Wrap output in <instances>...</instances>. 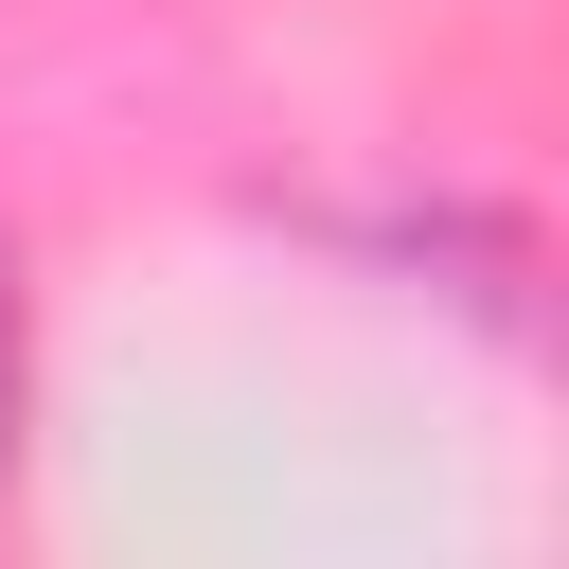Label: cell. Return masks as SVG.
<instances>
[{"label": "cell", "instance_id": "cell-1", "mask_svg": "<svg viewBox=\"0 0 569 569\" xmlns=\"http://www.w3.org/2000/svg\"><path fill=\"white\" fill-rule=\"evenodd\" d=\"M0 427H18V267H0Z\"/></svg>", "mask_w": 569, "mask_h": 569}]
</instances>
